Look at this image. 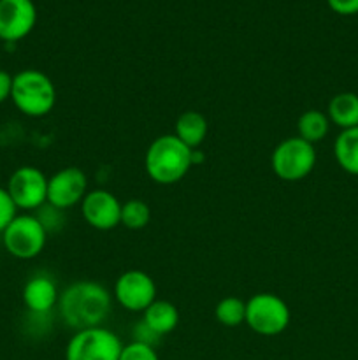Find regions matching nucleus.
<instances>
[{
	"label": "nucleus",
	"instance_id": "obj_18",
	"mask_svg": "<svg viewBox=\"0 0 358 360\" xmlns=\"http://www.w3.org/2000/svg\"><path fill=\"white\" fill-rule=\"evenodd\" d=\"M330 130V120L326 112L318 111V109H309L302 112L297 122L298 137L307 143L316 144L326 137Z\"/></svg>",
	"mask_w": 358,
	"mask_h": 360
},
{
	"label": "nucleus",
	"instance_id": "obj_20",
	"mask_svg": "<svg viewBox=\"0 0 358 360\" xmlns=\"http://www.w3.org/2000/svg\"><path fill=\"white\" fill-rule=\"evenodd\" d=\"M151 221L150 204L140 199H130L121 206V225L130 231H140Z\"/></svg>",
	"mask_w": 358,
	"mask_h": 360
},
{
	"label": "nucleus",
	"instance_id": "obj_24",
	"mask_svg": "<svg viewBox=\"0 0 358 360\" xmlns=\"http://www.w3.org/2000/svg\"><path fill=\"white\" fill-rule=\"evenodd\" d=\"M11 91H13V76L0 69V104L9 101Z\"/></svg>",
	"mask_w": 358,
	"mask_h": 360
},
{
	"label": "nucleus",
	"instance_id": "obj_5",
	"mask_svg": "<svg viewBox=\"0 0 358 360\" xmlns=\"http://www.w3.org/2000/svg\"><path fill=\"white\" fill-rule=\"evenodd\" d=\"M316 165L314 144L298 136L286 137L270 155L272 172L283 181H300L307 178Z\"/></svg>",
	"mask_w": 358,
	"mask_h": 360
},
{
	"label": "nucleus",
	"instance_id": "obj_8",
	"mask_svg": "<svg viewBox=\"0 0 358 360\" xmlns=\"http://www.w3.org/2000/svg\"><path fill=\"white\" fill-rule=\"evenodd\" d=\"M6 190L18 210L34 211L48 204V178L34 165L18 167L11 174Z\"/></svg>",
	"mask_w": 358,
	"mask_h": 360
},
{
	"label": "nucleus",
	"instance_id": "obj_14",
	"mask_svg": "<svg viewBox=\"0 0 358 360\" xmlns=\"http://www.w3.org/2000/svg\"><path fill=\"white\" fill-rule=\"evenodd\" d=\"M209 132L207 118L199 111H185L175 120L174 136L190 150H199Z\"/></svg>",
	"mask_w": 358,
	"mask_h": 360
},
{
	"label": "nucleus",
	"instance_id": "obj_10",
	"mask_svg": "<svg viewBox=\"0 0 358 360\" xmlns=\"http://www.w3.org/2000/svg\"><path fill=\"white\" fill-rule=\"evenodd\" d=\"M88 193V178L79 167H63L48 178V204L55 210L77 206Z\"/></svg>",
	"mask_w": 358,
	"mask_h": 360
},
{
	"label": "nucleus",
	"instance_id": "obj_15",
	"mask_svg": "<svg viewBox=\"0 0 358 360\" xmlns=\"http://www.w3.org/2000/svg\"><path fill=\"white\" fill-rule=\"evenodd\" d=\"M142 322L147 329L153 330L158 338L174 333L179 326V311L172 302L154 301L146 311L142 313Z\"/></svg>",
	"mask_w": 358,
	"mask_h": 360
},
{
	"label": "nucleus",
	"instance_id": "obj_12",
	"mask_svg": "<svg viewBox=\"0 0 358 360\" xmlns=\"http://www.w3.org/2000/svg\"><path fill=\"white\" fill-rule=\"evenodd\" d=\"M121 206L109 190H91L81 200V213L86 224L97 231H112L121 225Z\"/></svg>",
	"mask_w": 358,
	"mask_h": 360
},
{
	"label": "nucleus",
	"instance_id": "obj_4",
	"mask_svg": "<svg viewBox=\"0 0 358 360\" xmlns=\"http://www.w3.org/2000/svg\"><path fill=\"white\" fill-rule=\"evenodd\" d=\"M291 322L286 302L270 292H258L246 301V326L260 336H279Z\"/></svg>",
	"mask_w": 358,
	"mask_h": 360
},
{
	"label": "nucleus",
	"instance_id": "obj_17",
	"mask_svg": "<svg viewBox=\"0 0 358 360\" xmlns=\"http://www.w3.org/2000/svg\"><path fill=\"white\" fill-rule=\"evenodd\" d=\"M333 157L343 171L358 176V127L340 130L333 143Z\"/></svg>",
	"mask_w": 358,
	"mask_h": 360
},
{
	"label": "nucleus",
	"instance_id": "obj_21",
	"mask_svg": "<svg viewBox=\"0 0 358 360\" xmlns=\"http://www.w3.org/2000/svg\"><path fill=\"white\" fill-rule=\"evenodd\" d=\"M119 360H160L157 350L151 345L139 343V341H132V343L123 347Z\"/></svg>",
	"mask_w": 358,
	"mask_h": 360
},
{
	"label": "nucleus",
	"instance_id": "obj_9",
	"mask_svg": "<svg viewBox=\"0 0 358 360\" xmlns=\"http://www.w3.org/2000/svg\"><path fill=\"white\" fill-rule=\"evenodd\" d=\"M112 295L128 311L144 313L157 301V285L147 273L132 269L116 280Z\"/></svg>",
	"mask_w": 358,
	"mask_h": 360
},
{
	"label": "nucleus",
	"instance_id": "obj_19",
	"mask_svg": "<svg viewBox=\"0 0 358 360\" xmlns=\"http://www.w3.org/2000/svg\"><path fill=\"white\" fill-rule=\"evenodd\" d=\"M214 319L225 327H239L246 323V302L239 297H225L214 308Z\"/></svg>",
	"mask_w": 358,
	"mask_h": 360
},
{
	"label": "nucleus",
	"instance_id": "obj_23",
	"mask_svg": "<svg viewBox=\"0 0 358 360\" xmlns=\"http://www.w3.org/2000/svg\"><path fill=\"white\" fill-rule=\"evenodd\" d=\"M330 9L343 16H351L358 13V0H326Z\"/></svg>",
	"mask_w": 358,
	"mask_h": 360
},
{
	"label": "nucleus",
	"instance_id": "obj_13",
	"mask_svg": "<svg viewBox=\"0 0 358 360\" xmlns=\"http://www.w3.org/2000/svg\"><path fill=\"white\" fill-rule=\"evenodd\" d=\"M60 292L56 283L49 276L37 274L30 278L23 287V302L32 313L44 315L49 313L56 304H58Z\"/></svg>",
	"mask_w": 358,
	"mask_h": 360
},
{
	"label": "nucleus",
	"instance_id": "obj_1",
	"mask_svg": "<svg viewBox=\"0 0 358 360\" xmlns=\"http://www.w3.org/2000/svg\"><path fill=\"white\" fill-rule=\"evenodd\" d=\"M60 316L69 327L77 330L100 327L112 309V295L98 281H74L58 297Z\"/></svg>",
	"mask_w": 358,
	"mask_h": 360
},
{
	"label": "nucleus",
	"instance_id": "obj_7",
	"mask_svg": "<svg viewBox=\"0 0 358 360\" xmlns=\"http://www.w3.org/2000/svg\"><path fill=\"white\" fill-rule=\"evenodd\" d=\"M123 347L118 336L104 326L77 330L65 348V360H119Z\"/></svg>",
	"mask_w": 358,
	"mask_h": 360
},
{
	"label": "nucleus",
	"instance_id": "obj_11",
	"mask_svg": "<svg viewBox=\"0 0 358 360\" xmlns=\"http://www.w3.org/2000/svg\"><path fill=\"white\" fill-rule=\"evenodd\" d=\"M37 23V9L32 0H0V41L18 42Z\"/></svg>",
	"mask_w": 358,
	"mask_h": 360
},
{
	"label": "nucleus",
	"instance_id": "obj_3",
	"mask_svg": "<svg viewBox=\"0 0 358 360\" xmlns=\"http://www.w3.org/2000/svg\"><path fill=\"white\" fill-rule=\"evenodd\" d=\"M11 101L18 111L30 118L49 115L56 104V88L49 76L37 69L20 70L13 76Z\"/></svg>",
	"mask_w": 358,
	"mask_h": 360
},
{
	"label": "nucleus",
	"instance_id": "obj_22",
	"mask_svg": "<svg viewBox=\"0 0 358 360\" xmlns=\"http://www.w3.org/2000/svg\"><path fill=\"white\" fill-rule=\"evenodd\" d=\"M16 214H18L16 204H14L13 199H11L9 192L0 186V234L6 231V227L14 220Z\"/></svg>",
	"mask_w": 358,
	"mask_h": 360
},
{
	"label": "nucleus",
	"instance_id": "obj_2",
	"mask_svg": "<svg viewBox=\"0 0 358 360\" xmlns=\"http://www.w3.org/2000/svg\"><path fill=\"white\" fill-rule=\"evenodd\" d=\"M192 153L193 150L181 143L174 134L160 136L147 148L144 169L158 185H175L193 167Z\"/></svg>",
	"mask_w": 358,
	"mask_h": 360
},
{
	"label": "nucleus",
	"instance_id": "obj_6",
	"mask_svg": "<svg viewBox=\"0 0 358 360\" xmlns=\"http://www.w3.org/2000/svg\"><path fill=\"white\" fill-rule=\"evenodd\" d=\"M2 241L11 255L21 260H30L41 255L44 250L48 229L35 214H16L2 232Z\"/></svg>",
	"mask_w": 358,
	"mask_h": 360
},
{
	"label": "nucleus",
	"instance_id": "obj_16",
	"mask_svg": "<svg viewBox=\"0 0 358 360\" xmlns=\"http://www.w3.org/2000/svg\"><path fill=\"white\" fill-rule=\"evenodd\" d=\"M326 116L330 123L339 127L340 130L358 127V95L353 91H343L330 98Z\"/></svg>",
	"mask_w": 358,
	"mask_h": 360
}]
</instances>
